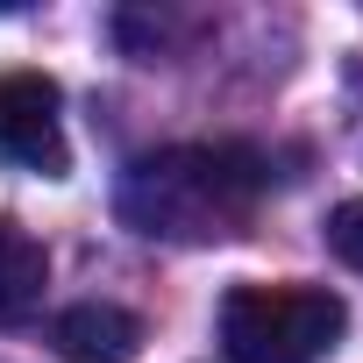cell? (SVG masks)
I'll return each mask as SVG.
<instances>
[{
  "mask_svg": "<svg viewBox=\"0 0 363 363\" xmlns=\"http://www.w3.org/2000/svg\"><path fill=\"white\" fill-rule=\"evenodd\" d=\"M328 250H335L349 271H363V200L335 207V221H328Z\"/></svg>",
  "mask_w": 363,
  "mask_h": 363,
  "instance_id": "obj_6",
  "label": "cell"
},
{
  "mask_svg": "<svg viewBox=\"0 0 363 363\" xmlns=\"http://www.w3.org/2000/svg\"><path fill=\"white\" fill-rule=\"evenodd\" d=\"M43 285H50V257L36 235L22 228H0V328H15L43 306Z\"/></svg>",
  "mask_w": 363,
  "mask_h": 363,
  "instance_id": "obj_5",
  "label": "cell"
},
{
  "mask_svg": "<svg viewBox=\"0 0 363 363\" xmlns=\"http://www.w3.org/2000/svg\"><path fill=\"white\" fill-rule=\"evenodd\" d=\"M135 349H143V320L128 306L79 299L57 313V356L65 363H135Z\"/></svg>",
  "mask_w": 363,
  "mask_h": 363,
  "instance_id": "obj_4",
  "label": "cell"
},
{
  "mask_svg": "<svg viewBox=\"0 0 363 363\" xmlns=\"http://www.w3.org/2000/svg\"><path fill=\"white\" fill-rule=\"evenodd\" d=\"M349 306L328 285H235L221 299V342L235 363H320L342 342Z\"/></svg>",
  "mask_w": 363,
  "mask_h": 363,
  "instance_id": "obj_2",
  "label": "cell"
},
{
  "mask_svg": "<svg viewBox=\"0 0 363 363\" xmlns=\"http://www.w3.org/2000/svg\"><path fill=\"white\" fill-rule=\"evenodd\" d=\"M264 186L271 171L250 143H178L121 171V221L164 242H221L257 214Z\"/></svg>",
  "mask_w": 363,
  "mask_h": 363,
  "instance_id": "obj_1",
  "label": "cell"
},
{
  "mask_svg": "<svg viewBox=\"0 0 363 363\" xmlns=\"http://www.w3.org/2000/svg\"><path fill=\"white\" fill-rule=\"evenodd\" d=\"M65 93L43 72H0V157L36 171V178H65L72 150H65Z\"/></svg>",
  "mask_w": 363,
  "mask_h": 363,
  "instance_id": "obj_3",
  "label": "cell"
}]
</instances>
